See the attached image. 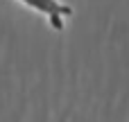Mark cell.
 Instances as JSON below:
<instances>
[{"label": "cell", "instance_id": "1", "mask_svg": "<svg viewBox=\"0 0 129 122\" xmlns=\"http://www.w3.org/2000/svg\"><path fill=\"white\" fill-rule=\"evenodd\" d=\"M16 2L41 14L54 32H63L68 18H73V7L66 5L63 0H16Z\"/></svg>", "mask_w": 129, "mask_h": 122}]
</instances>
